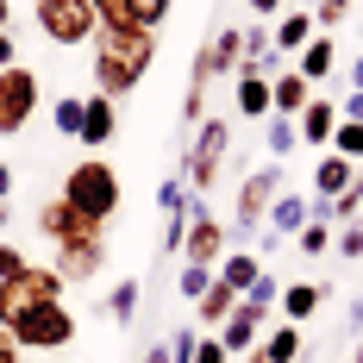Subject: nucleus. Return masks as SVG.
<instances>
[{"instance_id":"9","label":"nucleus","mask_w":363,"mask_h":363,"mask_svg":"<svg viewBox=\"0 0 363 363\" xmlns=\"http://www.w3.org/2000/svg\"><path fill=\"white\" fill-rule=\"evenodd\" d=\"M245 57V26H213L194 50V69H188V88H213V75H232Z\"/></svg>"},{"instance_id":"4","label":"nucleus","mask_w":363,"mask_h":363,"mask_svg":"<svg viewBox=\"0 0 363 363\" xmlns=\"http://www.w3.org/2000/svg\"><path fill=\"white\" fill-rule=\"evenodd\" d=\"M0 326L13 332L19 351H69V345H75V313L63 307V301L26 307V313H13V320H0Z\"/></svg>"},{"instance_id":"19","label":"nucleus","mask_w":363,"mask_h":363,"mask_svg":"<svg viewBox=\"0 0 363 363\" xmlns=\"http://www.w3.org/2000/svg\"><path fill=\"white\" fill-rule=\"evenodd\" d=\"M313 94H320V88H313L301 69H276V75H269V113H289V119H294Z\"/></svg>"},{"instance_id":"49","label":"nucleus","mask_w":363,"mask_h":363,"mask_svg":"<svg viewBox=\"0 0 363 363\" xmlns=\"http://www.w3.org/2000/svg\"><path fill=\"white\" fill-rule=\"evenodd\" d=\"M145 363H169V345H150V351H145Z\"/></svg>"},{"instance_id":"25","label":"nucleus","mask_w":363,"mask_h":363,"mask_svg":"<svg viewBox=\"0 0 363 363\" xmlns=\"http://www.w3.org/2000/svg\"><path fill=\"white\" fill-rule=\"evenodd\" d=\"M301 345H307V338H301V326H289V320L269 326V338H257V351H263L269 363H294V357H301Z\"/></svg>"},{"instance_id":"11","label":"nucleus","mask_w":363,"mask_h":363,"mask_svg":"<svg viewBox=\"0 0 363 363\" xmlns=\"http://www.w3.org/2000/svg\"><path fill=\"white\" fill-rule=\"evenodd\" d=\"M101 263H107V232L63 238V245H57V257H50V269L63 276V289H82V282H94V276H101Z\"/></svg>"},{"instance_id":"13","label":"nucleus","mask_w":363,"mask_h":363,"mask_svg":"<svg viewBox=\"0 0 363 363\" xmlns=\"http://www.w3.org/2000/svg\"><path fill=\"white\" fill-rule=\"evenodd\" d=\"M38 232H44L50 245H63V238H88V232H107V225H94L88 213H75L63 194H50V201L38 207Z\"/></svg>"},{"instance_id":"42","label":"nucleus","mask_w":363,"mask_h":363,"mask_svg":"<svg viewBox=\"0 0 363 363\" xmlns=\"http://www.w3.org/2000/svg\"><path fill=\"white\" fill-rule=\"evenodd\" d=\"M194 363H232V351L219 345V332H201V345H194Z\"/></svg>"},{"instance_id":"7","label":"nucleus","mask_w":363,"mask_h":363,"mask_svg":"<svg viewBox=\"0 0 363 363\" xmlns=\"http://www.w3.org/2000/svg\"><path fill=\"white\" fill-rule=\"evenodd\" d=\"M38 107H44V82H38L32 63L0 69V138H19L38 119Z\"/></svg>"},{"instance_id":"47","label":"nucleus","mask_w":363,"mask_h":363,"mask_svg":"<svg viewBox=\"0 0 363 363\" xmlns=\"http://www.w3.org/2000/svg\"><path fill=\"white\" fill-rule=\"evenodd\" d=\"M0 363H19V345H13V332L0 326Z\"/></svg>"},{"instance_id":"27","label":"nucleus","mask_w":363,"mask_h":363,"mask_svg":"<svg viewBox=\"0 0 363 363\" xmlns=\"http://www.w3.org/2000/svg\"><path fill=\"white\" fill-rule=\"evenodd\" d=\"M188 207H194V194H188L182 169H169V176L157 182V213H188Z\"/></svg>"},{"instance_id":"38","label":"nucleus","mask_w":363,"mask_h":363,"mask_svg":"<svg viewBox=\"0 0 363 363\" xmlns=\"http://www.w3.org/2000/svg\"><path fill=\"white\" fill-rule=\"evenodd\" d=\"M163 345H169V363H194V345H201V332H194V326H176Z\"/></svg>"},{"instance_id":"34","label":"nucleus","mask_w":363,"mask_h":363,"mask_svg":"<svg viewBox=\"0 0 363 363\" xmlns=\"http://www.w3.org/2000/svg\"><path fill=\"white\" fill-rule=\"evenodd\" d=\"M326 150H338V157L363 163V125H357V119H338V132H332V145H326Z\"/></svg>"},{"instance_id":"43","label":"nucleus","mask_w":363,"mask_h":363,"mask_svg":"<svg viewBox=\"0 0 363 363\" xmlns=\"http://www.w3.org/2000/svg\"><path fill=\"white\" fill-rule=\"evenodd\" d=\"M26 263H32V257L19 251V245H13V238H0V282H6V276H19V269H26Z\"/></svg>"},{"instance_id":"37","label":"nucleus","mask_w":363,"mask_h":363,"mask_svg":"<svg viewBox=\"0 0 363 363\" xmlns=\"http://www.w3.org/2000/svg\"><path fill=\"white\" fill-rule=\"evenodd\" d=\"M332 251L351 257V263H363V219H351V225H338V232H332Z\"/></svg>"},{"instance_id":"45","label":"nucleus","mask_w":363,"mask_h":363,"mask_svg":"<svg viewBox=\"0 0 363 363\" xmlns=\"http://www.w3.org/2000/svg\"><path fill=\"white\" fill-rule=\"evenodd\" d=\"M13 63H26V57H19V44H13V32H0V69H13Z\"/></svg>"},{"instance_id":"17","label":"nucleus","mask_w":363,"mask_h":363,"mask_svg":"<svg viewBox=\"0 0 363 363\" xmlns=\"http://www.w3.org/2000/svg\"><path fill=\"white\" fill-rule=\"evenodd\" d=\"M351 182H357V163L338 157V150H320V163H313V201H338Z\"/></svg>"},{"instance_id":"21","label":"nucleus","mask_w":363,"mask_h":363,"mask_svg":"<svg viewBox=\"0 0 363 363\" xmlns=\"http://www.w3.org/2000/svg\"><path fill=\"white\" fill-rule=\"evenodd\" d=\"M232 313H238V289H225V282H207V294H201V301H194V326H207V332H219L225 326V320H232Z\"/></svg>"},{"instance_id":"26","label":"nucleus","mask_w":363,"mask_h":363,"mask_svg":"<svg viewBox=\"0 0 363 363\" xmlns=\"http://www.w3.org/2000/svg\"><path fill=\"white\" fill-rule=\"evenodd\" d=\"M138 301H145V282L125 276V282L107 294V320H113V326H132V320H138Z\"/></svg>"},{"instance_id":"53","label":"nucleus","mask_w":363,"mask_h":363,"mask_svg":"<svg viewBox=\"0 0 363 363\" xmlns=\"http://www.w3.org/2000/svg\"><path fill=\"white\" fill-rule=\"evenodd\" d=\"M351 363H363V338H357V351H351Z\"/></svg>"},{"instance_id":"15","label":"nucleus","mask_w":363,"mask_h":363,"mask_svg":"<svg viewBox=\"0 0 363 363\" xmlns=\"http://www.w3.org/2000/svg\"><path fill=\"white\" fill-rule=\"evenodd\" d=\"M326 301H332L326 282H282V301H276V313H282L289 326H307V320H313Z\"/></svg>"},{"instance_id":"31","label":"nucleus","mask_w":363,"mask_h":363,"mask_svg":"<svg viewBox=\"0 0 363 363\" xmlns=\"http://www.w3.org/2000/svg\"><path fill=\"white\" fill-rule=\"evenodd\" d=\"M169 13H176V0H132V26H145V32H163Z\"/></svg>"},{"instance_id":"32","label":"nucleus","mask_w":363,"mask_h":363,"mask_svg":"<svg viewBox=\"0 0 363 363\" xmlns=\"http://www.w3.org/2000/svg\"><path fill=\"white\" fill-rule=\"evenodd\" d=\"M182 238H188V213H163V232H157V257L169 263L182 257Z\"/></svg>"},{"instance_id":"23","label":"nucleus","mask_w":363,"mask_h":363,"mask_svg":"<svg viewBox=\"0 0 363 363\" xmlns=\"http://www.w3.org/2000/svg\"><path fill=\"white\" fill-rule=\"evenodd\" d=\"M263 269H269V263H263L257 251H225V257H219V269H213V276L225 282V289H238V301H245V289H251V282L263 276Z\"/></svg>"},{"instance_id":"44","label":"nucleus","mask_w":363,"mask_h":363,"mask_svg":"<svg viewBox=\"0 0 363 363\" xmlns=\"http://www.w3.org/2000/svg\"><path fill=\"white\" fill-rule=\"evenodd\" d=\"M338 119H357V125H363V88H351V94H345V107H338Z\"/></svg>"},{"instance_id":"48","label":"nucleus","mask_w":363,"mask_h":363,"mask_svg":"<svg viewBox=\"0 0 363 363\" xmlns=\"http://www.w3.org/2000/svg\"><path fill=\"white\" fill-rule=\"evenodd\" d=\"M13 194V163H0V201Z\"/></svg>"},{"instance_id":"46","label":"nucleus","mask_w":363,"mask_h":363,"mask_svg":"<svg viewBox=\"0 0 363 363\" xmlns=\"http://www.w3.org/2000/svg\"><path fill=\"white\" fill-rule=\"evenodd\" d=\"M251 13H257V19H282V13H289V0H251Z\"/></svg>"},{"instance_id":"12","label":"nucleus","mask_w":363,"mask_h":363,"mask_svg":"<svg viewBox=\"0 0 363 363\" xmlns=\"http://www.w3.org/2000/svg\"><path fill=\"white\" fill-rule=\"evenodd\" d=\"M119 138V101L107 94H82V132H75V145H88L94 157Z\"/></svg>"},{"instance_id":"6","label":"nucleus","mask_w":363,"mask_h":363,"mask_svg":"<svg viewBox=\"0 0 363 363\" xmlns=\"http://www.w3.org/2000/svg\"><path fill=\"white\" fill-rule=\"evenodd\" d=\"M32 19H38V32L50 38L57 50H88L94 32H101V19H94L88 0H38Z\"/></svg>"},{"instance_id":"14","label":"nucleus","mask_w":363,"mask_h":363,"mask_svg":"<svg viewBox=\"0 0 363 363\" xmlns=\"http://www.w3.org/2000/svg\"><path fill=\"white\" fill-rule=\"evenodd\" d=\"M294 132H301V145L326 150V145H332V132H338V101H326V94H313L307 107L294 113Z\"/></svg>"},{"instance_id":"54","label":"nucleus","mask_w":363,"mask_h":363,"mask_svg":"<svg viewBox=\"0 0 363 363\" xmlns=\"http://www.w3.org/2000/svg\"><path fill=\"white\" fill-rule=\"evenodd\" d=\"M245 363H269V357H263V351H251V357H245Z\"/></svg>"},{"instance_id":"50","label":"nucleus","mask_w":363,"mask_h":363,"mask_svg":"<svg viewBox=\"0 0 363 363\" xmlns=\"http://www.w3.org/2000/svg\"><path fill=\"white\" fill-rule=\"evenodd\" d=\"M6 26H13V0H0V32H6Z\"/></svg>"},{"instance_id":"18","label":"nucleus","mask_w":363,"mask_h":363,"mask_svg":"<svg viewBox=\"0 0 363 363\" xmlns=\"http://www.w3.org/2000/svg\"><path fill=\"white\" fill-rule=\"evenodd\" d=\"M307 219H313V194H294V188H282V194L269 201V219H263V225H269L276 238H294Z\"/></svg>"},{"instance_id":"1","label":"nucleus","mask_w":363,"mask_h":363,"mask_svg":"<svg viewBox=\"0 0 363 363\" xmlns=\"http://www.w3.org/2000/svg\"><path fill=\"white\" fill-rule=\"evenodd\" d=\"M150 63H157V32L145 26H101L94 44H88V69H94V94L107 101H125L145 88Z\"/></svg>"},{"instance_id":"28","label":"nucleus","mask_w":363,"mask_h":363,"mask_svg":"<svg viewBox=\"0 0 363 363\" xmlns=\"http://www.w3.org/2000/svg\"><path fill=\"white\" fill-rule=\"evenodd\" d=\"M294 145H301L294 119H289V113H269V163H282V157H289Z\"/></svg>"},{"instance_id":"55","label":"nucleus","mask_w":363,"mask_h":363,"mask_svg":"<svg viewBox=\"0 0 363 363\" xmlns=\"http://www.w3.org/2000/svg\"><path fill=\"white\" fill-rule=\"evenodd\" d=\"M313 6H320V0H307V13H313Z\"/></svg>"},{"instance_id":"20","label":"nucleus","mask_w":363,"mask_h":363,"mask_svg":"<svg viewBox=\"0 0 363 363\" xmlns=\"http://www.w3.org/2000/svg\"><path fill=\"white\" fill-rule=\"evenodd\" d=\"M257 338H263V313L238 301V313H232V320L219 326V345H225L232 357H251V351H257Z\"/></svg>"},{"instance_id":"35","label":"nucleus","mask_w":363,"mask_h":363,"mask_svg":"<svg viewBox=\"0 0 363 363\" xmlns=\"http://www.w3.org/2000/svg\"><path fill=\"white\" fill-rule=\"evenodd\" d=\"M50 125H57V138H75V132H82V101L63 94V101L50 107Z\"/></svg>"},{"instance_id":"41","label":"nucleus","mask_w":363,"mask_h":363,"mask_svg":"<svg viewBox=\"0 0 363 363\" xmlns=\"http://www.w3.org/2000/svg\"><path fill=\"white\" fill-rule=\"evenodd\" d=\"M201 119H207V88H188V94H182V125L194 132Z\"/></svg>"},{"instance_id":"40","label":"nucleus","mask_w":363,"mask_h":363,"mask_svg":"<svg viewBox=\"0 0 363 363\" xmlns=\"http://www.w3.org/2000/svg\"><path fill=\"white\" fill-rule=\"evenodd\" d=\"M101 26H132V0H88Z\"/></svg>"},{"instance_id":"3","label":"nucleus","mask_w":363,"mask_h":363,"mask_svg":"<svg viewBox=\"0 0 363 363\" xmlns=\"http://www.w3.org/2000/svg\"><path fill=\"white\" fill-rule=\"evenodd\" d=\"M225 150H232V125L207 113V119L188 132V150H182V182H188V194H194V201H207V194H213Z\"/></svg>"},{"instance_id":"30","label":"nucleus","mask_w":363,"mask_h":363,"mask_svg":"<svg viewBox=\"0 0 363 363\" xmlns=\"http://www.w3.org/2000/svg\"><path fill=\"white\" fill-rule=\"evenodd\" d=\"M276 301H282V282H276V269H263L251 289H245V307H257V313L269 320V307H276Z\"/></svg>"},{"instance_id":"16","label":"nucleus","mask_w":363,"mask_h":363,"mask_svg":"<svg viewBox=\"0 0 363 363\" xmlns=\"http://www.w3.org/2000/svg\"><path fill=\"white\" fill-rule=\"evenodd\" d=\"M313 32H320V26H313V13H307V6H301V13H282V19H269V38H276V57H301V50H307V44H313Z\"/></svg>"},{"instance_id":"33","label":"nucleus","mask_w":363,"mask_h":363,"mask_svg":"<svg viewBox=\"0 0 363 363\" xmlns=\"http://www.w3.org/2000/svg\"><path fill=\"white\" fill-rule=\"evenodd\" d=\"M294 245H301L307 257H326L332 251V219H307V225L294 232Z\"/></svg>"},{"instance_id":"8","label":"nucleus","mask_w":363,"mask_h":363,"mask_svg":"<svg viewBox=\"0 0 363 363\" xmlns=\"http://www.w3.org/2000/svg\"><path fill=\"white\" fill-rule=\"evenodd\" d=\"M44 301H63V276H57L50 263H26L19 276L0 282V320L26 313V307H44Z\"/></svg>"},{"instance_id":"52","label":"nucleus","mask_w":363,"mask_h":363,"mask_svg":"<svg viewBox=\"0 0 363 363\" xmlns=\"http://www.w3.org/2000/svg\"><path fill=\"white\" fill-rule=\"evenodd\" d=\"M351 88H363V57H357V63H351Z\"/></svg>"},{"instance_id":"5","label":"nucleus","mask_w":363,"mask_h":363,"mask_svg":"<svg viewBox=\"0 0 363 363\" xmlns=\"http://www.w3.org/2000/svg\"><path fill=\"white\" fill-rule=\"evenodd\" d=\"M282 188H289L282 163H257L251 176L238 182V201H232V219H225V225H232V245H238V238H257V225L269 219V201H276Z\"/></svg>"},{"instance_id":"22","label":"nucleus","mask_w":363,"mask_h":363,"mask_svg":"<svg viewBox=\"0 0 363 363\" xmlns=\"http://www.w3.org/2000/svg\"><path fill=\"white\" fill-rule=\"evenodd\" d=\"M289 69H301L307 82H313V88H320V82H326V75L338 69V44H332V32H313V44H307V50L294 57Z\"/></svg>"},{"instance_id":"51","label":"nucleus","mask_w":363,"mask_h":363,"mask_svg":"<svg viewBox=\"0 0 363 363\" xmlns=\"http://www.w3.org/2000/svg\"><path fill=\"white\" fill-rule=\"evenodd\" d=\"M6 225H13V207H6V201H0V238H6Z\"/></svg>"},{"instance_id":"39","label":"nucleus","mask_w":363,"mask_h":363,"mask_svg":"<svg viewBox=\"0 0 363 363\" xmlns=\"http://www.w3.org/2000/svg\"><path fill=\"white\" fill-rule=\"evenodd\" d=\"M351 6H357V0H320V6H313V26H320V32L345 26V19H351Z\"/></svg>"},{"instance_id":"10","label":"nucleus","mask_w":363,"mask_h":363,"mask_svg":"<svg viewBox=\"0 0 363 363\" xmlns=\"http://www.w3.org/2000/svg\"><path fill=\"white\" fill-rule=\"evenodd\" d=\"M232 251V225H219V213L207 201H194L188 207V238H182V263H207L219 269V257Z\"/></svg>"},{"instance_id":"29","label":"nucleus","mask_w":363,"mask_h":363,"mask_svg":"<svg viewBox=\"0 0 363 363\" xmlns=\"http://www.w3.org/2000/svg\"><path fill=\"white\" fill-rule=\"evenodd\" d=\"M207 282H213V269H207V263H182V269H176V294L188 301V307L207 294Z\"/></svg>"},{"instance_id":"2","label":"nucleus","mask_w":363,"mask_h":363,"mask_svg":"<svg viewBox=\"0 0 363 363\" xmlns=\"http://www.w3.org/2000/svg\"><path fill=\"white\" fill-rule=\"evenodd\" d=\"M63 201H69L75 213H88L94 225H113L119 213V169H113L107 157H88V163H69V176L57 188Z\"/></svg>"},{"instance_id":"24","label":"nucleus","mask_w":363,"mask_h":363,"mask_svg":"<svg viewBox=\"0 0 363 363\" xmlns=\"http://www.w3.org/2000/svg\"><path fill=\"white\" fill-rule=\"evenodd\" d=\"M232 107L245 119H269V75H232Z\"/></svg>"},{"instance_id":"56","label":"nucleus","mask_w":363,"mask_h":363,"mask_svg":"<svg viewBox=\"0 0 363 363\" xmlns=\"http://www.w3.org/2000/svg\"><path fill=\"white\" fill-rule=\"evenodd\" d=\"M357 176H363V163H357Z\"/></svg>"},{"instance_id":"36","label":"nucleus","mask_w":363,"mask_h":363,"mask_svg":"<svg viewBox=\"0 0 363 363\" xmlns=\"http://www.w3.org/2000/svg\"><path fill=\"white\" fill-rule=\"evenodd\" d=\"M245 57H251V63H263V57H276V38H269V19H257V26H245Z\"/></svg>"}]
</instances>
